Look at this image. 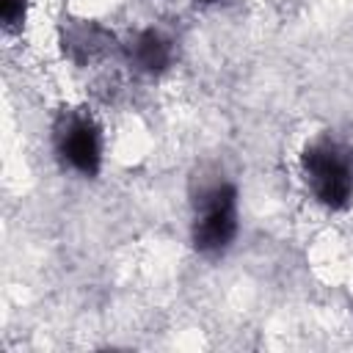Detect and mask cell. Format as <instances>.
Listing matches in <instances>:
<instances>
[{"label": "cell", "mask_w": 353, "mask_h": 353, "mask_svg": "<svg viewBox=\"0 0 353 353\" xmlns=\"http://www.w3.org/2000/svg\"><path fill=\"white\" fill-rule=\"evenodd\" d=\"M301 176L325 210L342 212L353 204V149L336 138H317L301 152Z\"/></svg>", "instance_id": "obj_1"}, {"label": "cell", "mask_w": 353, "mask_h": 353, "mask_svg": "<svg viewBox=\"0 0 353 353\" xmlns=\"http://www.w3.org/2000/svg\"><path fill=\"white\" fill-rule=\"evenodd\" d=\"M237 237V188L215 182L196 199L190 243L204 256H221Z\"/></svg>", "instance_id": "obj_2"}, {"label": "cell", "mask_w": 353, "mask_h": 353, "mask_svg": "<svg viewBox=\"0 0 353 353\" xmlns=\"http://www.w3.org/2000/svg\"><path fill=\"white\" fill-rule=\"evenodd\" d=\"M58 160L80 176H97L102 168V127L83 108H63L52 124Z\"/></svg>", "instance_id": "obj_3"}, {"label": "cell", "mask_w": 353, "mask_h": 353, "mask_svg": "<svg viewBox=\"0 0 353 353\" xmlns=\"http://www.w3.org/2000/svg\"><path fill=\"white\" fill-rule=\"evenodd\" d=\"M124 52L127 61L143 74H160L174 63V41L157 28H143L132 33L124 44Z\"/></svg>", "instance_id": "obj_4"}, {"label": "cell", "mask_w": 353, "mask_h": 353, "mask_svg": "<svg viewBox=\"0 0 353 353\" xmlns=\"http://www.w3.org/2000/svg\"><path fill=\"white\" fill-rule=\"evenodd\" d=\"M110 41H113V36L105 28H99L97 22H72L63 33V52L72 61L85 63V61L99 58Z\"/></svg>", "instance_id": "obj_5"}, {"label": "cell", "mask_w": 353, "mask_h": 353, "mask_svg": "<svg viewBox=\"0 0 353 353\" xmlns=\"http://www.w3.org/2000/svg\"><path fill=\"white\" fill-rule=\"evenodd\" d=\"M28 19V0H0V22L6 33H19Z\"/></svg>", "instance_id": "obj_6"}, {"label": "cell", "mask_w": 353, "mask_h": 353, "mask_svg": "<svg viewBox=\"0 0 353 353\" xmlns=\"http://www.w3.org/2000/svg\"><path fill=\"white\" fill-rule=\"evenodd\" d=\"M196 3H201V6H212V3H221V0H196Z\"/></svg>", "instance_id": "obj_7"}]
</instances>
